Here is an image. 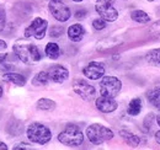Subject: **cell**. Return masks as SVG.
Masks as SVG:
<instances>
[{"instance_id": "cell-26", "label": "cell", "mask_w": 160, "mask_h": 150, "mask_svg": "<svg viewBox=\"0 0 160 150\" xmlns=\"http://www.w3.org/2000/svg\"><path fill=\"white\" fill-rule=\"evenodd\" d=\"M106 20L103 19H95L92 21V27L95 28V30H98V31H101V30H103L105 27H106Z\"/></svg>"}, {"instance_id": "cell-20", "label": "cell", "mask_w": 160, "mask_h": 150, "mask_svg": "<svg viewBox=\"0 0 160 150\" xmlns=\"http://www.w3.org/2000/svg\"><path fill=\"white\" fill-rule=\"evenodd\" d=\"M131 19L139 23H148L150 21V16L143 10H133L131 12Z\"/></svg>"}, {"instance_id": "cell-24", "label": "cell", "mask_w": 160, "mask_h": 150, "mask_svg": "<svg viewBox=\"0 0 160 150\" xmlns=\"http://www.w3.org/2000/svg\"><path fill=\"white\" fill-rule=\"evenodd\" d=\"M8 57V44L2 39H0V63H2Z\"/></svg>"}, {"instance_id": "cell-7", "label": "cell", "mask_w": 160, "mask_h": 150, "mask_svg": "<svg viewBox=\"0 0 160 150\" xmlns=\"http://www.w3.org/2000/svg\"><path fill=\"white\" fill-rule=\"evenodd\" d=\"M48 9L52 16L59 22H65L72 16L69 6L63 2V0H51L48 4Z\"/></svg>"}, {"instance_id": "cell-18", "label": "cell", "mask_w": 160, "mask_h": 150, "mask_svg": "<svg viewBox=\"0 0 160 150\" xmlns=\"http://www.w3.org/2000/svg\"><path fill=\"white\" fill-rule=\"evenodd\" d=\"M49 81L51 80H49L47 70H42L38 74H36V76L32 79V85H35V86H46Z\"/></svg>"}, {"instance_id": "cell-28", "label": "cell", "mask_w": 160, "mask_h": 150, "mask_svg": "<svg viewBox=\"0 0 160 150\" xmlns=\"http://www.w3.org/2000/svg\"><path fill=\"white\" fill-rule=\"evenodd\" d=\"M20 149L30 150V149H32V147H30V145L26 144V143H20V144H18V145L14 147V150H20Z\"/></svg>"}, {"instance_id": "cell-6", "label": "cell", "mask_w": 160, "mask_h": 150, "mask_svg": "<svg viewBox=\"0 0 160 150\" xmlns=\"http://www.w3.org/2000/svg\"><path fill=\"white\" fill-rule=\"evenodd\" d=\"M122 89V82L116 76H103L100 81V94L101 96L116 97Z\"/></svg>"}, {"instance_id": "cell-34", "label": "cell", "mask_w": 160, "mask_h": 150, "mask_svg": "<svg viewBox=\"0 0 160 150\" xmlns=\"http://www.w3.org/2000/svg\"><path fill=\"white\" fill-rule=\"evenodd\" d=\"M73 1H75V2H80V1H84V0H73Z\"/></svg>"}, {"instance_id": "cell-13", "label": "cell", "mask_w": 160, "mask_h": 150, "mask_svg": "<svg viewBox=\"0 0 160 150\" xmlns=\"http://www.w3.org/2000/svg\"><path fill=\"white\" fill-rule=\"evenodd\" d=\"M85 35V28L80 23H74L68 28V37L73 42H80Z\"/></svg>"}, {"instance_id": "cell-9", "label": "cell", "mask_w": 160, "mask_h": 150, "mask_svg": "<svg viewBox=\"0 0 160 150\" xmlns=\"http://www.w3.org/2000/svg\"><path fill=\"white\" fill-rule=\"evenodd\" d=\"M73 90L77 95H79L80 97L85 101H91L95 98L96 90L92 85H90L89 82H86L82 79H77L73 82Z\"/></svg>"}, {"instance_id": "cell-11", "label": "cell", "mask_w": 160, "mask_h": 150, "mask_svg": "<svg viewBox=\"0 0 160 150\" xmlns=\"http://www.w3.org/2000/svg\"><path fill=\"white\" fill-rule=\"evenodd\" d=\"M47 73L49 76V80L53 82H57V84L64 82L69 78V70L65 67L59 65V64L52 65L49 69H47Z\"/></svg>"}, {"instance_id": "cell-31", "label": "cell", "mask_w": 160, "mask_h": 150, "mask_svg": "<svg viewBox=\"0 0 160 150\" xmlns=\"http://www.w3.org/2000/svg\"><path fill=\"white\" fill-rule=\"evenodd\" d=\"M0 150H8V145L2 142H0Z\"/></svg>"}, {"instance_id": "cell-30", "label": "cell", "mask_w": 160, "mask_h": 150, "mask_svg": "<svg viewBox=\"0 0 160 150\" xmlns=\"http://www.w3.org/2000/svg\"><path fill=\"white\" fill-rule=\"evenodd\" d=\"M154 138H155V142H157L158 144H160V131H158L157 133H155Z\"/></svg>"}, {"instance_id": "cell-3", "label": "cell", "mask_w": 160, "mask_h": 150, "mask_svg": "<svg viewBox=\"0 0 160 150\" xmlns=\"http://www.w3.org/2000/svg\"><path fill=\"white\" fill-rule=\"evenodd\" d=\"M86 137L94 145H100L113 138V132L102 124L94 123L86 128Z\"/></svg>"}, {"instance_id": "cell-12", "label": "cell", "mask_w": 160, "mask_h": 150, "mask_svg": "<svg viewBox=\"0 0 160 150\" xmlns=\"http://www.w3.org/2000/svg\"><path fill=\"white\" fill-rule=\"evenodd\" d=\"M96 108L102 113H111L117 110L118 103L115 101L113 97H107V96H100L96 98Z\"/></svg>"}, {"instance_id": "cell-33", "label": "cell", "mask_w": 160, "mask_h": 150, "mask_svg": "<svg viewBox=\"0 0 160 150\" xmlns=\"http://www.w3.org/2000/svg\"><path fill=\"white\" fill-rule=\"evenodd\" d=\"M1 96H2V88L0 86V97H1Z\"/></svg>"}, {"instance_id": "cell-1", "label": "cell", "mask_w": 160, "mask_h": 150, "mask_svg": "<svg viewBox=\"0 0 160 150\" xmlns=\"http://www.w3.org/2000/svg\"><path fill=\"white\" fill-rule=\"evenodd\" d=\"M14 53L15 56L20 59L21 62H23L25 64L32 65L36 64L37 62H40L42 56H41L40 49L37 48V46H35L33 43H31L27 39H19L15 42L14 47Z\"/></svg>"}, {"instance_id": "cell-10", "label": "cell", "mask_w": 160, "mask_h": 150, "mask_svg": "<svg viewBox=\"0 0 160 150\" xmlns=\"http://www.w3.org/2000/svg\"><path fill=\"white\" fill-rule=\"evenodd\" d=\"M82 74L90 80H99L105 75V65L100 62H90L82 69Z\"/></svg>"}, {"instance_id": "cell-23", "label": "cell", "mask_w": 160, "mask_h": 150, "mask_svg": "<svg viewBox=\"0 0 160 150\" xmlns=\"http://www.w3.org/2000/svg\"><path fill=\"white\" fill-rule=\"evenodd\" d=\"M150 35H152L153 38L160 41V20L152 25V27H150Z\"/></svg>"}, {"instance_id": "cell-15", "label": "cell", "mask_w": 160, "mask_h": 150, "mask_svg": "<svg viewBox=\"0 0 160 150\" xmlns=\"http://www.w3.org/2000/svg\"><path fill=\"white\" fill-rule=\"evenodd\" d=\"M120 135H121V138H122L129 147H132V148H137L140 144L139 137L136 135V134H133V133H131L129 131L122 129V131H120Z\"/></svg>"}, {"instance_id": "cell-14", "label": "cell", "mask_w": 160, "mask_h": 150, "mask_svg": "<svg viewBox=\"0 0 160 150\" xmlns=\"http://www.w3.org/2000/svg\"><path fill=\"white\" fill-rule=\"evenodd\" d=\"M147 98L148 101L157 108H160V82L155 84L152 89L148 90L147 92Z\"/></svg>"}, {"instance_id": "cell-4", "label": "cell", "mask_w": 160, "mask_h": 150, "mask_svg": "<svg viewBox=\"0 0 160 150\" xmlns=\"http://www.w3.org/2000/svg\"><path fill=\"white\" fill-rule=\"evenodd\" d=\"M26 133H27V138L32 143H36V144H40V145L47 144L52 138V133L49 131V128L46 127L42 123H37V122L31 123L27 127Z\"/></svg>"}, {"instance_id": "cell-35", "label": "cell", "mask_w": 160, "mask_h": 150, "mask_svg": "<svg viewBox=\"0 0 160 150\" xmlns=\"http://www.w3.org/2000/svg\"><path fill=\"white\" fill-rule=\"evenodd\" d=\"M148 1H154V0H148Z\"/></svg>"}, {"instance_id": "cell-25", "label": "cell", "mask_w": 160, "mask_h": 150, "mask_svg": "<svg viewBox=\"0 0 160 150\" xmlns=\"http://www.w3.org/2000/svg\"><path fill=\"white\" fill-rule=\"evenodd\" d=\"M63 33H64V28L63 27H60V26H53L52 30H51V32H49V36L53 38H58Z\"/></svg>"}, {"instance_id": "cell-8", "label": "cell", "mask_w": 160, "mask_h": 150, "mask_svg": "<svg viewBox=\"0 0 160 150\" xmlns=\"http://www.w3.org/2000/svg\"><path fill=\"white\" fill-rule=\"evenodd\" d=\"M47 27H48V22L47 20L42 19V18H36L33 20L28 27H26L25 30V37H33L36 39H42L46 36L47 32Z\"/></svg>"}, {"instance_id": "cell-22", "label": "cell", "mask_w": 160, "mask_h": 150, "mask_svg": "<svg viewBox=\"0 0 160 150\" xmlns=\"http://www.w3.org/2000/svg\"><path fill=\"white\" fill-rule=\"evenodd\" d=\"M56 102L51 98H40L37 101V108L42 111H53L56 108Z\"/></svg>"}, {"instance_id": "cell-16", "label": "cell", "mask_w": 160, "mask_h": 150, "mask_svg": "<svg viewBox=\"0 0 160 150\" xmlns=\"http://www.w3.org/2000/svg\"><path fill=\"white\" fill-rule=\"evenodd\" d=\"M2 80L6 81V82L18 85V86H23L26 84V78L23 75L18 74V73H12V72L2 75Z\"/></svg>"}, {"instance_id": "cell-21", "label": "cell", "mask_w": 160, "mask_h": 150, "mask_svg": "<svg viewBox=\"0 0 160 150\" xmlns=\"http://www.w3.org/2000/svg\"><path fill=\"white\" fill-rule=\"evenodd\" d=\"M145 60L152 65H160V48L149 51L145 54Z\"/></svg>"}, {"instance_id": "cell-27", "label": "cell", "mask_w": 160, "mask_h": 150, "mask_svg": "<svg viewBox=\"0 0 160 150\" xmlns=\"http://www.w3.org/2000/svg\"><path fill=\"white\" fill-rule=\"evenodd\" d=\"M5 22H6V12H5V9L0 6V32L4 30Z\"/></svg>"}, {"instance_id": "cell-2", "label": "cell", "mask_w": 160, "mask_h": 150, "mask_svg": "<svg viewBox=\"0 0 160 150\" xmlns=\"http://www.w3.org/2000/svg\"><path fill=\"white\" fill-rule=\"evenodd\" d=\"M58 140L62 144L70 147V148H75L82 144L84 142V134L80 131L78 126L74 124H68L65 127V129L60 132L58 135Z\"/></svg>"}, {"instance_id": "cell-19", "label": "cell", "mask_w": 160, "mask_h": 150, "mask_svg": "<svg viewBox=\"0 0 160 150\" xmlns=\"http://www.w3.org/2000/svg\"><path fill=\"white\" fill-rule=\"evenodd\" d=\"M44 52H46V54H47L48 58H51V59H58L60 54L59 46H58L57 43L49 42V43H47Z\"/></svg>"}, {"instance_id": "cell-5", "label": "cell", "mask_w": 160, "mask_h": 150, "mask_svg": "<svg viewBox=\"0 0 160 150\" xmlns=\"http://www.w3.org/2000/svg\"><path fill=\"white\" fill-rule=\"evenodd\" d=\"M116 0H96L95 10L100 15L101 19L107 22H113L118 18V11L115 8Z\"/></svg>"}, {"instance_id": "cell-32", "label": "cell", "mask_w": 160, "mask_h": 150, "mask_svg": "<svg viewBox=\"0 0 160 150\" xmlns=\"http://www.w3.org/2000/svg\"><path fill=\"white\" fill-rule=\"evenodd\" d=\"M155 121H157L158 126L160 127V108H159V112H158V114H157V118H155Z\"/></svg>"}, {"instance_id": "cell-29", "label": "cell", "mask_w": 160, "mask_h": 150, "mask_svg": "<svg viewBox=\"0 0 160 150\" xmlns=\"http://www.w3.org/2000/svg\"><path fill=\"white\" fill-rule=\"evenodd\" d=\"M85 16H86V11H84V10H79V11L75 12V18H77V19L81 20V19H84Z\"/></svg>"}, {"instance_id": "cell-17", "label": "cell", "mask_w": 160, "mask_h": 150, "mask_svg": "<svg viewBox=\"0 0 160 150\" xmlns=\"http://www.w3.org/2000/svg\"><path fill=\"white\" fill-rule=\"evenodd\" d=\"M142 111V100L139 97H136V98H132L131 102L128 103V107H127V113L132 117L134 116H138Z\"/></svg>"}]
</instances>
